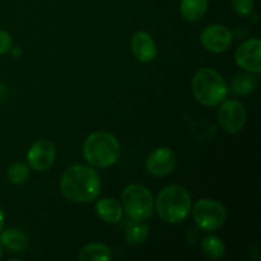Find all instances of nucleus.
Listing matches in <instances>:
<instances>
[{
    "label": "nucleus",
    "instance_id": "2",
    "mask_svg": "<svg viewBox=\"0 0 261 261\" xmlns=\"http://www.w3.org/2000/svg\"><path fill=\"white\" fill-rule=\"evenodd\" d=\"M155 211L166 223H180L185 221L191 211L190 194L185 188L176 184L166 186L155 199Z\"/></svg>",
    "mask_w": 261,
    "mask_h": 261
},
{
    "label": "nucleus",
    "instance_id": "20",
    "mask_svg": "<svg viewBox=\"0 0 261 261\" xmlns=\"http://www.w3.org/2000/svg\"><path fill=\"white\" fill-rule=\"evenodd\" d=\"M7 176L10 184L20 185V184H24L30 177V168L25 163L15 162L9 167Z\"/></svg>",
    "mask_w": 261,
    "mask_h": 261
},
{
    "label": "nucleus",
    "instance_id": "11",
    "mask_svg": "<svg viewBox=\"0 0 261 261\" xmlns=\"http://www.w3.org/2000/svg\"><path fill=\"white\" fill-rule=\"evenodd\" d=\"M176 163H177V158L175 153L170 148L161 147L148 155L145 161V168L153 176L162 177L175 170Z\"/></svg>",
    "mask_w": 261,
    "mask_h": 261
},
{
    "label": "nucleus",
    "instance_id": "23",
    "mask_svg": "<svg viewBox=\"0 0 261 261\" xmlns=\"http://www.w3.org/2000/svg\"><path fill=\"white\" fill-rule=\"evenodd\" d=\"M4 224H5V216H4V212H3V209L0 208V232L4 229Z\"/></svg>",
    "mask_w": 261,
    "mask_h": 261
},
{
    "label": "nucleus",
    "instance_id": "17",
    "mask_svg": "<svg viewBox=\"0 0 261 261\" xmlns=\"http://www.w3.org/2000/svg\"><path fill=\"white\" fill-rule=\"evenodd\" d=\"M208 5L209 0H181V14L189 22H196L205 14Z\"/></svg>",
    "mask_w": 261,
    "mask_h": 261
},
{
    "label": "nucleus",
    "instance_id": "1",
    "mask_svg": "<svg viewBox=\"0 0 261 261\" xmlns=\"http://www.w3.org/2000/svg\"><path fill=\"white\" fill-rule=\"evenodd\" d=\"M60 191L73 203H91L99 195L101 178L89 166H71L61 177Z\"/></svg>",
    "mask_w": 261,
    "mask_h": 261
},
{
    "label": "nucleus",
    "instance_id": "21",
    "mask_svg": "<svg viewBox=\"0 0 261 261\" xmlns=\"http://www.w3.org/2000/svg\"><path fill=\"white\" fill-rule=\"evenodd\" d=\"M234 12L242 17H247L254 10V0H232Z\"/></svg>",
    "mask_w": 261,
    "mask_h": 261
},
{
    "label": "nucleus",
    "instance_id": "6",
    "mask_svg": "<svg viewBox=\"0 0 261 261\" xmlns=\"http://www.w3.org/2000/svg\"><path fill=\"white\" fill-rule=\"evenodd\" d=\"M196 226L205 232L221 228L227 221V209L223 204L214 199H200L193 209Z\"/></svg>",
    "mask_w": 261,
    "mask_h": 261
},
{
    "label": "nucleus",
    "instance_id": "19",
    "mask_svg": "<svg viewBox=\"0 0 261 261\" xmlns=\"http://www.w3.org/2000/svg\"><path fill=\"white\" fill-rule=\"evenodd\" d=\"M201 251L208 259L218 260L226 254V247L219 237L211 234L201 241Z\"/></svg>",
    "mask_w": 261,
    "mask_h": 261
},
{
    "label": "nucleus",
    "instance_id": "7",
    "mask_svg": "<svg viewBox=\"0 0 261 261\" xmlns=\"http://www.w3.org/2000/svg\"><path fill=\"white\" fill-rule=\"evenodd\" d=\"M218 121L222 129L236 134L241 132L246 121V111L244 105L237 99H224L218 111Z\"/></svg>",
    "mask_w": 261,
    "mask_h": 261
},
{
    "label": "nucleus",
    "instance_id": "14",
    "mask_svg": "<svg viewBox=\"0 0 261 261\" xmlns=\"http://www.w3.org/2000/svg\"><path fill=\"white\" fill-rule=\"evenodd\" d=\"M124 234L127 244L140 245L147 240L149 234V227L144 223V221H135L130 218L124 223Z\"/></svg>",
    "mask_w": 261,
    "mask_h": 261
},
{
    "label": "nucleus",
    "instance_id": "18",
    "mask_svg": "<svg viewBox=\"0 0 261 261\" xmlns=\"http://www.w3.org/2000/svg\"><path fill=\"white\" fill-rule=\"evenodd\" d=\"M257 84H259L257 78L251 73L239 74L232 81L231 91L239 96H245V94H250L251 92H254L257 88Z\"/></svg>",
    "mask_w": 261,
    "mask_h": 261
},
{
    "label": "nucleus",
    "instance_id": "9",
    "mask_svg": "<svg viewBox=\"0 0 261 261\" xmlns=\"http://www.w3.org/2000/svg\"><path fill=\"white\" fill-rule=\"evenodd\" d=\"M56 158V148L53 142L42 139L36 142L27 153L28 165L37 172L47 171Z\"/></svg>",
    "mask_w": 261,
    "mask_h": 261
},
{
    "label": "nucleus",
    "instance_id": "24",
    "mask_svg": "<svg viewBox=\"0 0 261 261\" xmlns=\"http://www.w3.org/2000/svg\"><path fill=\"white\" fill-rule=\"evenodd\" d=\"M3 256V247H2V244H0V259H2Z\"/></svg>",
    "mask_w": 261,
    "mask_h": 261
},
{
    "label": "nucleus",
    "instance_id": "8",
    "mask_svg": "<svg viewBox=\"0 0 261 261\" xmlns=\"http://www.w3.org/2000/svg\"><path fill=\"white\" fill-rule=\"evenodd\" d=\"M233 35L223 24H211L201 32L200 41L205 50L219 54L228 50L232 45Z\"/></svg>",
    "mask_w": 261,
    "mask_h": 261
},
{
    "label": "nucleus",
    "instance_id": "4",
    "mask_svg": "<svg viewBox=\"0 0 261 261\" xmlns=\"http://www.w3.org/2000/svg\"><path fill=\"white\" fill-rule=\"evenodd\" d=\"M191 88L196 101L208 107L221 105L229 92L223 76L211 68H203L196 71L191 82Z\"/></svg>",
    "mask_w": 261,
    "mask_h": 261
},
{
    "label": "nucleus",
    "instance_id": "13",
    "mask_svg": "<svg viewBox=\"0 0 261 261\" xmlns=\"http://www.w3.org/2000/svg\"><path fill=\"white\" fill-rule=\"evenodd\" d=\"M122 206L112 198L99 199L96 203V213L101 221L106 223H117L122 218Z\"/></svg>",
    "mask_w": 261,
    "mask_h": 261
},
{
    "label": "nucleus",
    "instance_id": "15",
    "mask_svg": "<svg viewBox=\"0 0 261 261\" xmlns=\"http://www.w3.org/2000/svg\"><path fill=\"white\" fill-rule=\"evenodd\" d=\"M0 244L12 252H23L27 249V237L17 228L3 229L0 232Z\"/></svg>",
    "mask_w": 261,
    "mask_h": 261
},
{
    "label": "nucleus",
    "instance_id": "3",
    "mask_svg": "<svg viewBox=\"0 0 261 261\" xmlns=\"http://www.w3.org/2000/svg\"><path fill=\"white\" fill-rule=\"evenodd\" d=\"M83 155L94 168H107L120 157V143L111 133L94 132L86 139Z\"/></svg>",
    "mask_w": 261,
    "mask_h": 261
},
{
    "label": "nucleus",
    "instance_id": "10",
    "mask_svg": "<svg viewBox=\"0 0 261 261\" xmlns=\"http://www.w3.org/2000/svg\"><path fill=\"white\" fill-rule=\"evenodd\" d=\"M236 63L240 68L250 73L261 71V41L259 38H251L239 46L234 54Z\"/></svg>",
    "mask_w": 261,
    "mask_h": 261
},
{
    "label": "nucleus",
    "instance_id": "5",
    "mask_svg": "<svg viewBox=\"0 0 261 261\" xmlns=\"http://www.w3.org/2000/svg\"><path fill=\"white\" fill-rule=\"evenodd\" d=\"M122 211L129 218L135 221H145L153 213L152 193L145 186L139 184H132L122 191Z\"/></svg>",
    "mask_w": 261,
    "mask_h": 261
},
{
    "label": "nucleus",
    "instance_id": "22",
    "mask_svg": "<svg viewBox=\"0 0 261 261\" xmlns=\"http://www.w3.org/2000/svg\"><path fill=\"white\" fill-rule=\"evenodd\" d=\"M13 47V38L10 36V33H8L7 31L0 30V55L3 54H7L8 51L12 50Z\"/></svg>",
    "mask_w": 261,
    "mask_h": 261
},
{
    "label": "nucleus",
    "instance_id": "16",
    "mask_svg": "<svg viewBox=\"0 0 261 261\" xmlns=\"http://www.w3.org/2000/svg\"><path fill=\"white\" fill-rule=\"evenodd\" d=\"M111 250L101 242H92L84 246L78 255L79 261H107L111 260Z\"/></svg>",
    "mask_w": 261,
    "mask_h": 261
},
{
    "label": "nucleus",
    "instance_id": "12",
    "mask_svg": "<svg viewBox=\"0 0 261 261\" xmlns=\"http://www.w3.org/2000/svg\"><path fill=\"white\" fill-rule=\"evenodd\" d=\"M132 50L140 63H149L157 56V45L149 33L138 31L132 37Z\"/></svg>",
    "mask_w": 261,
    "mask_h": 261
}]
</instances>
